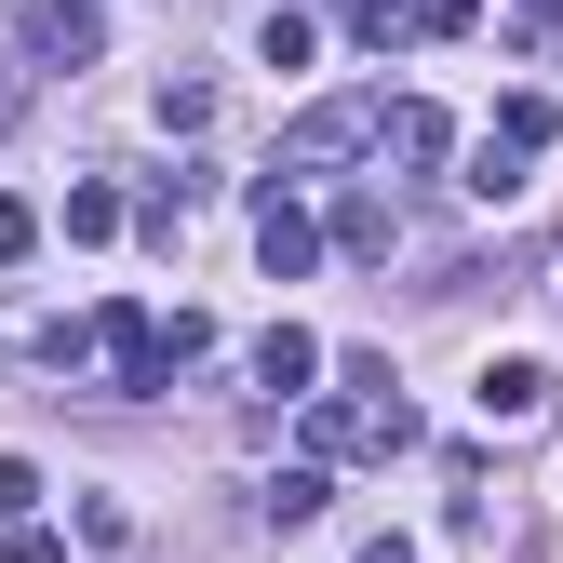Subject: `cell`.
<instances>
[{
	"label": "cell",
	"instance_id": "1",
	"mask_svg": "<svg viewBox=\"0 0 563 563\" xmlns=\"http://www.w3.org/2000/svg\"><path fill=\"white\" fill-rule=\"evenodd\" d=\"M376 134H389V108H376V95H322L296 134H282V162H268V175H335V162H363Z\"/></svg>",
	"mask_w": 563,
	"mask_h": 563
},
{
	"label": "cell",
	"instance_id": "2",
	"mask_svg": "<svg viewBox=\"0 0 563 563\" xmlns=\"http://www.w3.org/2000/svg\"><path fill=\"white\" fill-rule=\"evenodd\" d=\"M322 242H335V229L296 201V175H268V188H255V268H268V282H309Z\"/></svg>",
	"mask_w": 563,
	"mask_h": 563
},
{
	"label": "cell",
	"instance_id": "3",
	"mask_svg": "<svg viewBox=\"0 0 563 563\" xmlns=\"http://www.w3.org/2000/svg\"><path fill=\"white\" fill-rule=\"evenodd\" d=\"M309 376H322V335H309V322H268V335H255V389H268V402H309Z\"/></svg>",
	"mask_w": 563,
	"mask_h": 563
},
{
	"label": "cell",
	"instance_id": "4",
	"mask_svg": "<svg viewBox=\"0 0 563 563\" xmlns=\"http://www.w3.org/2000/svg\"><path fill=\"white\" fill-rule=\"evenodd\" d=\"M108 41V0H27V54H67V67H81Z\"/></svg>",
	"mask_w": 563,
	"mask_h": 563
},
{
	"label": "cell",
	"instance_id": "5",
	"mask_svg": "<svg viewBox=\"0 0 563 563\" xmlns=\"http://www.w3.org/2000/svg\"><path fill=\"white\" fill-rule=\"evenodd\" d=\"M376 148H389V162H443V148H456V121H443L430 95H402V108H389V134H376Z\"/></svg>",
	"mask_w": 563,
	"mask_h": 563
},
{
	"label": "cell",
	"instance_id": "6",
	"mask_svg": "<svg viewBox=\"0 0 563 563\" xmlns=\"http://www.w3.org/2000/svg\"><path fill=\"white\" fill-rule=\"evenodd\" d=\"M322 470H335V456H296V470H282V483H268V497H255V510H268L282 537H296V523H322V497H335V483H322Z\"/></svg>",
	"mask_w": 563,
	"mask_h": 563
},
{
	"label": "cell",
	"instance_id": "7",
	"mask_svg": "<svg viewBox=\"0 0 563 563\" xmlns=\"http://www.w3.org/2000/svg\"><path fill=\"white\" fill-rule=\"evenodd\" d=\"M389 242H402V216H389L376 188H349V201H335V255H389Z\"/></svg>",
	"mask_w": 563,
	"mask_h": 563
},
{
	"label": "cell",
	"instance_id": "8",
	"mask_svg": "<svg viewBox=\"0 0 563 563\" xmlns=\"http://www.w3.org/2000/svg\"><path fill=\"white\" fill-rule=\"evenodd\" d=\"M483 416H510V430L550 416V376H537V363H483Z\"/></svg>",
	"mask_w": 563,
	"mask_h": 563
},
{
	"label": "cell",
	"instance_id": "9",
	"mask_svg": "<svg viewBox=\"0 0 563 563\" xmlns=\"http://www.w3.org/2000/svg\"><path fill=\"white\" fill-rule=\"evenodd\" d=\"M349 27H363L376 54H389V41H430V0H349Z\"/></svg>",
	"mask_w": 563,
	"mask_h": 563
},
{
	"label": "cell",
	"instance_id": "10",
	"mask_svg": "<svg viewBox=\"0 0 563 563\" xmlns=\"http://www.w3.org/2000/svg\"><path fill=\"white\" fill-rule=\"evenodd\" d=\"M523 162H537V148H510V134H483V162H470V188H483V201H510V188H523Z\"/></svg>",
	"mask_w": 563,
	"mask_h": 563
},
{
	"label": "cell",
	"instance_id": "11",
	"mask_svg": "<svg viewBox=\"0 0 563 563\" xmlns=\"http://www.w3.org/2000/svg\"><path fill=\"white\" fill-rule=\"evenodd\" d=\"M497 134H510V148H550L563 108H550V95H510V108H497Z\"/></svg>",
	"mask_w": 563,
	"mask_h": 563
},
{
	"label": "cell",
	"instance_id": "12",
	"mask_svg": "<svg viewBox=\"0 0 563 563\" xmlns=\"http://www.w3.org/2000/svg\"><path fill=\"white\" fill-rule=\"evenodd\" d=\"M27 255H41V201L0 188V268H27Z\"/></svg>",
	"mask_w": 563,
	"mask_h": 563
},
{
	"label": "cell",
	"instance_id": "13",
	"mask_svg": "<svg viewBox=\"0 0 563 563\" xmlns=\"http://www.w3.org/2000/svg\"><path fill=\"white\" fill-rule=\"evenodd\" d=\"M216 121V81H162V134H201Z\"/></svg>",
	"mask_w": 563,
	"mask_h": 563
},
{
	"label": "cell",
	"instance_id": "14",
	"mask_svg": "<svg viewBox=\"0 0 563 563\" xmlns=\"http://www.w3.org/2000/svg\"><path fill=\"white\" fill-rule=\"evenodd\" d=\"M0 563H67V537H54V523H41V510H27V523H14V537H0Z\"/></svg>",
	"mask_w": 563,
	"mask_h": 563
},
{
	"label": "cell",
	"instance_id": "15",
	"mask_svg": "<svg viewBox=\"0 0 563 563\" xmlns=\"http://www.w3.org/2000/svg\"><path fill=\"white\" fill-rule=\"evenodd\" d=\"M27 510H41V470H27V456H0V523H27Z\"/></svg>",
	"mask_w": 563,
	"mask_h": 563
},
{
	"label": "cell",
	"instance_id": "16",
	"mask_svg": "<svg viewBox=\"0 0 563 563\" xmlns=\"http://www.w3.org/2000/svg\"><path fill=\"white\" fill-rule=\"evenodd\" d=\"M470 14H483V0H430V41H456V27H470Z\"/></svg>",
	"mask_w": 563,
	"mask_h": 563
},
{
	"label": "cell",
	"instance_id": "17",
	"mask_svg": "<svg viewBox=\"0 0 563 563\" xmlns=\"http://www.w3.org/2000/svg\"><path fill=\"white\" fill-rule=\"evenodd\" d=\"M510 14H523V41H550V27H563V0H510Z\"/></svg>",
	"mask_w": 563,
	"mask_h": 563
},
{
	"label": "cell",
	"instance_id": "18",
	"mask_svg": "<svg viewBox=\"0 0 563 563\" xmlns=\"http://www.w3.org/2000/svg\"><path fill=\"white\" fill-rule=\"evenodd\" d=\"M349 563H416V550H402V537H363V550H349Z\"/></svg>",
	"mask_w": 563,
	"mask_h": 563
}]
</instances>
